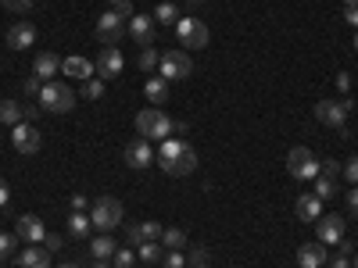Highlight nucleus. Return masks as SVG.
<instances>
[{"label": "nucleus", "instance_id": "16", "mask_svg": "<svg viewBox=\"0 0 358 268\" xmlns=\"http://www.w3.org/2000/svg\"><path fill=\"white\" fill-rule=\"evenodd\" d=\"M15 232H18L22 244H43V236H47L43 218H36V215H22L18 225H15Z\"/></svg>", "mask_w": 358, "mask_h": 268}, {"label": "nucleus", "instance_id": "22", "mask_svg": "<svg viewBox=\"0 0 358 268\" xmlns=\"http://www.w3.org/2000/svg\"><path fill=\"white\" fill-rule=\"evenodd\" d=\"M62 72L69 75V79H94V65H90L86 61V57H65V61H62Z\"/></svg>", "mask_w": 358, "mask_h": 268}, {"label": "nucleus", "instance_id": "28", "mask_svg": "<svg viewBox=\"0 0 358 268\" xmlns=\"http://www.w3.org/2000/svg\"><path fill=\"white\" fill-rule=\"evenodd\" d=\"M115 240H111V236H97V240H94V258L97 261H108V258H115Z\"/></svg>", "mask_w": 358, "mask_h": 268}, {"label": "nucleus", "instance_id": "39", "mask_svg": "<svg viewBox=\"0 0 358 268\" xmlns=\"http://www.w3.org/2000/svg\"><path fill=\"white\" fill-rule=\"evenodd\" d=\"M344 22L358 29V0H344Z\"/></svg>", "mask_w": 358, "mask_h": 268}, {"label": "nucleus", "instance_id": "41", "mask_svg": "<svg viewBox=\"0 0 358 268\" xmlns=\"http://www.w3.org/2000/svg\"><path fill=\"white\" fill-rule=\"evenodd\" d=\"M351 186H358V158H351V161H344V172H341Z\"/></svg>", "mask_w": 358, "mask_h": 268}, {"label": "nucleus", "instance_id": "30", "mask_svg": "<svg viewBox=\"0 0 358 268\" xmlns=\"http://www.w3.org/2000/svg\"><path fill=\"white\" fill-rule=\"evenodd\" d=\"M315 197H319V200H330V197H337V179L315 175Z\"/></svg>", "mask_w": 358, "mask_h": 268}, {"label": "nucleus", "instance_id": "29", "mask_svg": "<svg viewBox=\"0 0 358 268\" xmlns=\"http://www.w3.org/2000/svg\"><path fill=\"white\" fill-rule=\"evenodd\" d=\"M18 232H0V261H8L11 254H18Z\"/></svg>", "mask_w": 358, "mask_h": 268}, {"label": "nucleus", "instance_id": "14", "mask_svg": "<svg viewBox=\"0 0 358 268\" xmlns=\"http://www.w3.org/2000/svg\"><path fill=\"white\" fill-rule=\"evenodd\" d=\"M33 47H36V25L15 22L8 29V50H33Z\"/></svg>", "mask_w": 358, "mask_h": 268}, {"label": "nucleus", "instance_id": "37", "mask_svg": "<svg viewBox=\"0 0 358 268\" xmlns=\"http://www.w3.org/2000/svg\"><path fill=\"white\" fill-rule=\"evenodd\" d=\"M165 268H187V254L183 251H165Z\"/></svg>", "mask_w": 358, "mask_h": 268}, {"label": "nucleus", "instance_id": "17", "mask_svg": "<svg viewBox=\"0 0 358 268\" xmlns=\"http://www.w3.org/2000/svg\"><path fill=\"white\" fill-rule=\"evenodd\" d=\"M18 268H50V251L43 244H25V251H18Z\"/></svg>", "mask_w": 358, "mask_h": 268}, {"label": "nucleus", "instance_id": "12", "mask_svg": "<svg viewBox=\"0 0 358 268\" xmlns=\"http://www.w3.org/2000/svg\"><path fill=\"white\" fill-rule=\"evenodd\" d=\"M129 36L136 40V47H155V18L151 15H133L126 22Z\"/></svg>", "mask_w": 358, "mask_h": 268}, {"label": "nucleus", "instance_id": "32", "mask_svg": "<svg viewBox=\"0 0 358 268\" xmlns=\"http://www.w3.org/2000/svg\"><path fill=\"white\" fill-rule=\"evenodd\" d=\"M83 97L86 100H101L104 97V79H86L83 82Z\"/></svg>", "mask_w": 358, "mask_h": 268}, {"label": "nucleus", "instance_id": "11", "mask_svg": "<svg viewBox=\"0 0 358 268\" xmlns=\"http://www.w3.org/2000/svg\"><path fill=\"white\" fill-rule=\"evenodd\" d=\"M315 232H319V244L322 247H334V244L344 240V218L341 215H322L315 222Z\"/></svg>", "mask_w": 358, "mask_h": 268}, {"label": "nucleus", "instance_id": "48", "mask_svg": "<svg viewBox=\"0 0 358 268\" xmlns=\"http://www.w3.org/2000/svg\"><path fill=\"white\" fill-rule=\"evenodd\" d=\"M337 86L348 94V89H351V75H348V72H341V75H337Z\"/></svg>", "mask_w": 358, "mask_h": 268}, {"label": "nucleus", "instance_id": "18", "mask_svg": "<svg viewBox=\"0 0 358 268\" xmlns=\"http://www.w3.org/2000/svg\"><path fill=\"white\" fill-rule=\"evenodd\" d=\"M122 50H115V47H108V50H101V57H97V75L101 79H115L118 72H122Z\"/></svg>", "mask_w": 358, "mask_h": 268}, {"label": "nucleus", "instance_id": "21", "mask_svg": "<svg viewBox=\"0 0 358 268\" xmlns=\"http://www.w3.org/2000/svg\"><path fill=\"white\" fill-rule=\"evenodd\" d=\"M297 218L301 222H319L322 218V200L315 193H305L301 200H297Z\"/></svg>", "mask_w": 358, "mask_h": 268}, {"label": "nucleus", "instance_id": "44", "mask_svg": "<svg viewBox=\"0 0 358 268\" xmlns=\"http://www.w3.org/2000/svg\"><path fill=\"white\" fill-rule=\"evenodd\" d=\"M40 89H43V82H40L36 75H33V79H29V82H25V94H29V97H36V94H40Z\"/></svg>", "mask_w": 358, "mask_h": 268}, {"label": "nucleus", "instance_id": "2", "mask_svg": "<svg viewBox=\"0 0 358 268\" xmlns=\"http://www.w3.org/2000/svg\"><path fill=\"white\" fill-rule=\"evenodd\" d=\"M136 133L155 143V140H172L176 133H187V126L176 122V118H169L162 107H143L136 114Z\"/></svg>", "mask_w": 358, "mask_h": 268}, {"label": "nucleus", "instance_id": "20", "mask_svg": "<svg viewBox=\"0 0 358 268\" xmlns=\"http://www.w3.org/2000/svg\"><path fill=\"white\" fill-rule=\"evenodd\" d=\"M297 261H301V268H322L326 265V247L315 240V244H305L301 251H297Z\"/></svg>", "mask_w": 358, "mask_h": 268}, {"label": "nucleus", "instance_id": "38", "mask_svg": "<svg viewBox=\"0 0 358 268\" xmlns=\"http://www.w3.org/2000/svg\"><path fill=\"white\" fill-rule=\"evenodd\" d=\"M187 261H190V268H201V265H208V247H190Z\"/></svg>", "mask_w": 358, "mask_h": 268}, {"label": "nucleus", "instance_id": "25", "mask_svg": "<svg viewBox=\"0 0 358 268\" xmlns=\"http://www.w3.org/2000/svg\"><path fill=\"white\" fill-rule=\"evenodd\" d=\"M0 122L15 129L18 122H25V107L15 104V100H0Z\"/></svg>", "mask_w": 358, "mask_h": 268}, {"label": "nucleus", "instance_id": "10", "mask_svg": "<svg viewBox=\"0 0 358 268\" xmlns=\"http://www.w3.org/2000/svg\"><path fill=\"white\" fill-rule=\"evenodd\" d=\"M11 143H15V151L18 154H36L40 151V129H36V122H18L15 129H11Z\"/></svg>", "mask_w": 358, "mask_h": 268}, {"label": "nucleus", "instance_id": "15", "mask_svg": "<svg viewBox=\"0 0 358 268\" xmlns=\"http://www.w3.org/2000/svg\"><path fill=\"white\" fill-rule=\"evenodd\" d=\"M162 232H165L162 222H136V225L126 229V240H129V247L136 251V247L147 244V240H155V244H158V240H162Z\"/></svg>", "mask_w": 358, "mask_h": 268}, {"label": "nucleus", "instance_id": "6", "mask_svg": "<svg viewBox=\"0 0 358 268\" xmlns=\"http://www.w3.org/2000/svg\"><path fill=\"white\" fill-rule=\"evenodd\" d=\"M158 68H162V79L176 82V79H190L194 61H190V54H187V50H165V54H162V61H158Z\"/></svg>", "mask_w": 358, "mask_h": 268}, {"label": "nucleus", "instance_id": "43", "mask_svg": "<svg viewBox=\"0 0 358 268\" xmlns=\"http://www.w3.org/2000/svg\"><path fill=\"white\" fill-rule=\"evenodd\" d=\"M43 247H47V251L54 254L57 247H62V236H57V232H47V236H43Z\"/></svg>", "mask_w": 358, "mask_h": 268}, {"label": "nucleus", "instance_id": "34", "mask_svg": "<svg viewBox=\"0 0 358 268\" xmlns=\"http://www.w3.org/2000/svg\"><path fill=\"white\" fill-rule=\"evenodd\" d=\"M337 247H341V251H337V254L330 258V268H351V247H348L344 240H341Z\"/></svg>", "mask_w": 358, "mask_h": 268}, {"label": "nucleus", "instance_id": "54", "mask_svg": "<svg viewBox=\"0 0 358 268\" xmlns=\"http://www.w3.org/2000/svg\"><path fill=\"white\" fill-rule=\"evenodd\" d=\"M201 268H212V265H201Z\"/></svg>", "mask_w": 358, "mask_h": 268}, {"label": "nucleus", "instance_id": "45", "mask_svg": "<svg viewBox=\"0 0 358 268\" xmlns=\"http://www.w3.org/2000/svg\"><path fill=\"white\" fill-rule=\"evenodd\" d=\"M86 204H90V200H86L83 193H72V211H86Z\"/></svg>", "mask_w": 358, "mask_h": 268}, {"label": "nucleus", "instance_id": "27", "mask_svg": "<svg viewBox=\"0 0 358 268\" xmlns=\"http://www.w3.org/2000/svg\"><path fill=\"white\" fill-rule=\"evenodd\" d=\"M136 254H140V261L155 265V261H162V258H165V247H162V244H155V240H147V244H140V247H136Z\"/></svg>", "mask_w": 358, "mask_h": 268}, {"label": "nucleus", "instance_id": "36", "mask_svg": "<svg viewBox=\"0 0 358 268\" xmlns=\"http://www.w3.org/2000/svg\"><path fill=\"white\" fill-rule=\"evenodd\" d=\"M108 11L122 15V18L129 22V18H133V0H108Z\"/></svg>", "mask_w": 358, "mask_h": 268}, {"label": "nucleus", "instance_id": "13", "mask_svg": "<svg viewBox=\"0 0 358 268\" xmlns=\"http://www.w3.org/2000/svg\"><path fill=\"white\" fill-rule=\"evenodd\" d=\"M151 161H155V147H151V140L136 136V140L126 147V165H129V168H151Z\"/></svg>", "mask_w": 358, "mask_h": 268}, {"label": "nucleus", "instance_id": "8", "mask_svg": "<svg viewBox=\"0 0 358 268\" xmlns=\"http://www.w3.org/2000/svg\"><path fill=\"white\" fill-rule=\"evenodd\" d=\"M122 33H126V18L115 15V11H104V15L97 18V25H94V36H97L104 47H115L118 40H122Z\"/></svg>", "mask_w": 358, "mask_h": 268}, {"label": "nucleus", "instance_id": "40", "mask_svg": "<svg viewBox=\"0 0 358 268\" xmlns=\"http://www.w3.org/2000/svg\"><path fill=\"white\" fill-rule=\"evenodd\" d=\"M111 261H115V268H133V261H136V258H133V251H122V247H118Z\"/></svg>", "mask_w": 358, "mask_h": 268}, {"label": "nucleus", "instance_id": "35", "mask_svg": "<svg viewBox=\"0 0 358 268\" xmlns=\"http://www.w3.org/2000/svg\"><path fill=\"white\" fill-rule=\"evenodd\" d=\"M341 172H344V165H341V161H334V158L319 161V175H326V179H341Z\"/></svg>", "mask_w": 358, "mask_h": 268}, {"label": "nucleus", "instance_id": "52", "mask_svg": "<svg viewBox=\"0 0 358 268\" xmlns=\"http://www.w3.org/2000/svg\"><path fill=\"white\" fill-rule=\"evenodd\" d=\"M94 268H108V265H94Z\"/></svg>", "mask_w": 358, "mask_h": 268}, {"label": "nucleus", "instance_id": "3", "mask_svg": "<svg viewBox=\"0 0 358 268\" xmlns=\"http://www.w3.org/2000/svg\"><path fill=\"white\" fill-rule=\"evenodd\" d=\"M40 107H43V111H54V114H69V111L76 107V94H72L65 82L50 79V82H43V89H40Z\"/></svg>", "mask_w": 358, "mask_h": 268}, {"label": "nucleus", "instance_id": "42", "mask_svg": "<svg viewBox=\"0 0 358 268\" xmlns=\"http://www.w3.org/2000/svg\"><path fill=\"white\" fill-rule=\"evenodd\" d=\"M0 4H4L8 11H18V15H25L29 8H33V0H0Z\"/></svg>", "mask_w": 358, "mask_h": 268}, {"label": "nucleus", "instance_id": "26", "mask_svg": "<svg viewBox=\"0 0 358 268\" xmlns=\"http://www.w3.org/2000/svg\"><path fill=\"white\" fill-rule=\"evenodd\" d=\"M162 247L165 251H183L187 247V232L183 229H165L162 232Z\"/></svg>", "mask_w": 358, "mask_h": 268}, {"label": "nucleus", "instance_id": "55", "mask_svg": "<svg viewBox=\"0 0 358 268\" xmlns=\"http://www.w3.org/2000/svg\"><path fill=\"white\" fill-rule=\"evenodd\" d=\"M0 268H4V265H0Z\"/></svg>", "mask_w": 358, "mask_h": 268}, {"label": "nucleus", "instance_id": "47", "mask_svg": "<svg viewBox=\"0 0 358 268\" xmlns=\"http://www.w3.org/2000/svg\"><path fill=\"white\" fill-rule=\"evenodd\" d=\"M8 200H11V190H8L4 179H0V207H8Z\"/></svg>", "mask_w": 358, "mask_h": 268}, {"label": "nucleus", "instance_id": "7", "mask_svg": "<svg viewBox=\"0 0 358 268\" xmlns=\"http://www.w3.org/2000/svg\"><path fill=\"white\" fill-rule=\"evenodd\" d=\"M287 168L294 179H315L319 175V158L308 151V147H294L287 154Z\"/></svg>", "mask_w": 358, "mask_h": 268}, {"label": "nucleus", "instance_id": "50", "mask_svg": "<svg viewBox=\"0 0 358 268\" xmlns=\"http://www.w3.org/2000/svg\"><path fill=\"white\" fill-rule=\"evenodd\" d=\"M351 265H355V268H358V254H355V261H351Z\"/></svg>", "mask_w": 358, "mask_h": 268}, {"label": "nucleus", "instance_id": "1", "mask_svg": "<svg viewBox=\"0 0 358 268\" xmlns=\"http://www.w3.org/2000/svg\"><path fill=\"white\" fill-rule=\"evenodd\" d=\"M155 161L169 172V175H190L197 168V151L183 140H162V151L155 154Z\"/></svg>", "mask_w": 358, "mask_h": 268}, {"label": "nucleus", "instance_id": "46", "mask_svg": "<svg viewBox=\"0 0 358 268\" xmlns=\"http://www.w3.org/2000/svg\"><path fill=\"white\" fill-rule=\"evenodd\" d=\"M348 207H351V215H358V186H351V193H348Z\"/></svg>", "mask_w": 358, "mask_h": 268}, {"label": "nucleus", "instance_id": "51", "mask_svg": "<svg viewBox=\"0 0 358 268\" xmlns=\"http://www.w3.org/2000/svg\"><path fill=\"white\" fill-rule=\"evenodd\" d=\"M190 4H204V0H190Z\"/></svg>", "mask_w": 358, "mask_h": 268}, {"label": "nucleus", "instance_id": "23", "mask_svg": "<svg viewBox=\"0 0 358 268\" xmlns=\"http://www.w3.org/2000/svg\"><path fill=\"white\" fill-rule=\"evenodd\" d=\"M143 94H147V100H151V104H165L169 100V79L151 75V79L143 82Z\"/></svg>", "mask_w": 358, "mask_h": 268}, {"label": "nucleus", "instance_id": "9", "mask_svg": "<svg viewBox=\"0 0 358 268\" xmlns=\"http://www.w3.org/2000/svg\"><path fill=\"white\" fill-rule=\"evenodd\" d=\"M348 111H351L348 100H319L315 104V118H319L322 126H330V129H344Z\"/></svg>", "mask_w": 358, "mask_h": 268}, {"label": "nucleus", "instance_id": "49", "mask_svg": "<svg viewBox=\"0 0 358 268\" xmlns=\"http://www.w3.org/2000/svg\"><path fill=\"white\" fill-rule=\"evenodd\" d=\"M57 268H83V265H76V261H69V265H57Z\"/></svg>", "mask_w": 358, "mask_h": 268}, {"label": "nucleus", "instance_id": "24", "mask_svg": "<svg viewBox=\"0 0 358 268\" xmlns=\"http://www.w3.org/2000/svg\"><path fill=\"white\" fill-rule=\"evenodd\" d=\"M90 229H94V222H90L86 211H72L69 215V236H72V240H86Z\"/></svg>", "mask_w": 358, "mask_h": 268}, {"label": "nucleus", "instance_id": "5", "mask_svg": "<svg viewBox=\"0 0 358 268\" xmlns=\"http://www.w3.org/2000/svg\"><path fill=\"white\" fill-rule=\"evenodd\" d=\"M176 36H179V43H183V50H201V47H208V25L201 22V18H179L176 22Z\"/></svg>", "mask_w": 358, "mask_h": 268}, {"label": "nucleus", "instance_id": "19", "mask_svg": "<svg viewBox=\"0 0 358 268\" xmlns=\"http://www.w3.org/2000/svg\"><path fill=\"white\" fill-rule=\"evenodd\" d=\"M57 72H62V57L50 54V50L36 54V65H33V75H36V79H47V82H50Z\"/></svg>", "mask_w": 358, "mask_h": 268}, {"label": "nucleus", "instance_id": "4", "mask_svg": "<svg viewBox=\"0 0 358 268\" xmlns=\"http://www.w3.org/2000/svg\"><path fill=\"white\" fill-rule=\"evenodd\" d=\"M90 222H94L101 232H111L122 225V200L115 197H97L94 207H90Z\"/></svg>", "mask_w": 358, "mask_h": 268}, {"label": "nucleus", "instance_id": "53", "mask_svg": "<svg viewBox=\"0 0 358 268\" xmlns=\"http://www.w3.org/2000/svg\"><path fill=\"white\" fill-rule=\"evenodd\" d=\"M355 50H358V36H355Z\"/></svg>", "mask_w": 358, "mask_h": 268}, {"label": "nucleus", "instance_id": "31", "mask_svg": "<svg viewBox=\"0 0 358 268\" xmlns=\"http://www.w3.org/2000/svg\"><path fill=\"white\" fill-rule=\"evenodd\" d=\"M155 22L176 25V22H179V8H176V4H158V8H155Z\"/></svg>", "mask_w": 358, "mask_h": 268}, {"label": "nucleus", "instance_id": "33", "mask_svg": "<svg viewBox=\"0 0 358 268\" xmlns=\"http://www.w3.org/2000/svg\"><path fill=\"white\" fill-rule=\"evenodd\" d=\"M158 61H162V54H158L155 47H143V50H140V68H143V72L158 68Z\"/></svg>", "mask_w": 358, "mask_h": 268}]
</instances>
